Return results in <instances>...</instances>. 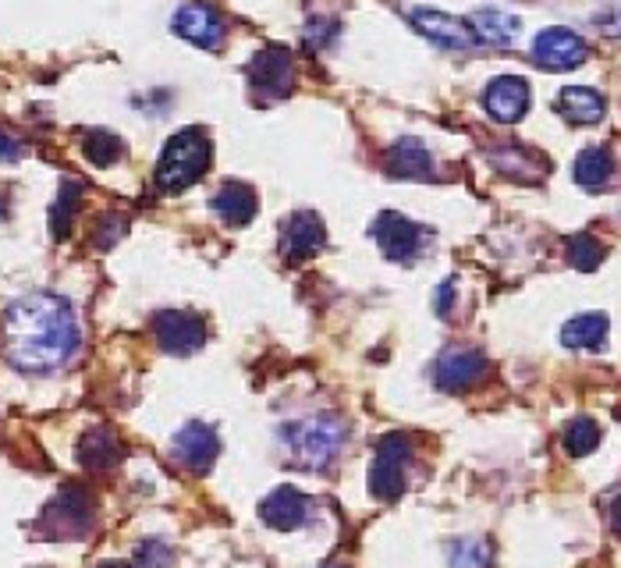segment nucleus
I'll use <instances>...</instances> for the list:
<instances>
[{
    "instance_id": "obj_1",
    "label": "nucleus",
    "mask_w": 621,
    "mask_h": 568,
    "mask_svg": "<svg viewBox=\"0 0 621 568\" xmlns=\"http://www.w3.org/2000/svg\"><path fill=\"white\" fill-rule=\"evenodd\" d=\"M83 345L72 302L58 292H33L4 313V356L22 373H53Z\"/></svg>"
},
{
    "instance_id": "obj_2",
    "label": "nucleus",
    "mask_w": 621,
    "mask_h": 568,
    "mask_svg": "<svg viewBox=\"0 0 621 568\" xmlns=\"http://www.w3.org/2000/svg\"><path fill=\"white\" fill-rule=\"evenodd\" d=\"M281 441L291 458L306 469H327L345 444V427L334 416H309L281 430Z\"/></svg>"
},
{
    "instance_id": "obj_3",
    "label": "nucleus",
    "mask_w": 621,
    "mask_h": 568,
    "mask_svg": "<svg viewBox=\"0 0 621 568\" xmlns=\"http://www.w3.org/2000/svg\"><path fill=\"white\" fill-rule=\"evenodd\" d=\"M210 168V139L199 128H185L171 135L164 153L157 160V185L164 193H182L192 182H199Z\"/></svg>"
},
{
    "instance_id": "obj_4",
    "label": "nucleus",
    "mask_w": 621,
    "mask_h": 568,
    "mask_svg": "<svg viewBox=\"0 0 621 568\" xmlns=\"http://www.w3.org/2000/svg\"><path fill=\"white\" fill-rule=\"evenodd\" d=\"M92 522H97L92 494L78 483H64L61 491L50 497L44 516H39L36 533L47 540H83V536H89Z\"/></svg>"
},
{
    "instance_id": "obj_5",
    "label": "nucleus",
    "mask_w": 621,
    "mask_h": 568,
    "mask_svg": "<svg viewBox=\"0 0 621 568\" xmlns=\"http://www.w3.org/2000/svg\"><path fill=\"white\" fill-rule=\"evenodd\" d=\"M412 462V441L405 434H387L376 444L370 466V494L376 502H395L405 491V472Z\"/></svg>"
},
{
    "instance_id": "obj_6",
    "label": "nucleus",
    "mask_w": 621,
    "mask_h": 568,
    "mask_svg": "<svg viewBox=\"0 0 621 568\" xmlns=\"http://www.w3.org/2000/svg\"><path fill=\"white\" fill-rule=\"evenodd\" d=\"M153 337L167 356H192L207 345V323L185 309H164L153 317Z\"/></svg>"
},
{
    "instance_id": "obj_7",
    "label": "nucleus",
    "mask_w": 621,
    "mask_h": 568,
    "mask_svg": "<svg viewBox=\"0 0 621 568\" xmlns=\"http://www.w3.org/2000/svg\"><path fill=\"white\" fill-rule=\"evenodd\" d=\"M373 238H376V246H381V252L387 256V260H395V263H409L423 249V227L412 224L409 218H401V213H390V210L376 218Z\"/></svg>"
},
{
    "instance_id": "obj_8",
    "label": "nucleus",
    "mask_w": 621,
    "mask_h": 568,
    "mask_svg": "<svg viewBox=\"0 0 621 568\" xmlns=\"http://www.w3.org/2000/svg\"><path fill=\"white\" fill-rule=\"evenodd\" d=\"M487 373V356L480 348H465V345H455L448 351H440L437 367H434V381L440 391H469L480 376Z\"/></svg>"
},
{
    "instance_id": "obj_9",
    "label": "nucleus",
    "mask_w": 621,
    "mask_h": 568,
    "mask_svg": "<svg viewBox=\"0 0 621 568\" xmlns=\"http://www.w3.org/2000/svg\"><path fill=\"white\" fill-rule=\"evenodd\" d=\"M586 44L583 36H575L572 29H544L533 39V58L547 72H569L586 61Z\"/></svg>"
},
{
    "instance_id": "obj_10",
    "label": "nucleus",
    "mask_w": 621,
    "mask_h": 568,
    "mask_svg": "<svg viewBox=\"0 0 621 568\" xmlns=\"http://www.w3.org/2000/svg\"><path fill=\"white\" fill-rule=\"evenodd\" d=\"M249 86L263 97H288L295 86V64L288 58V50H260L249 61Z\"/></svg>"
},
{
    "instance_id": "obj_11",
    "label": "nucleus",
    "mask_w": 621,
    "mask_h": 568,
    "mask_svg": "<svg viewBox=\"0 0 621 568\" xmlns=\"http://www.w3.org/2000/svg\"><path fill=\"white\" fill-rule=\"evenodd\" d=\"M218 455H221V437L207 423H185L178 430V437H174V458L192 472H207Z\"/></svg>"
},
{
    "instance_id": "obj_12",
    "label": "nucleus",
    "mask_w": 621,
    "mask_h": 568,
    "mask_svg": "<svg viewBox=\"0 0 621 568\" xmlns=\"http://www.w3.org/2000/svg\"><path fill=\"white\" fill-rule=\"evenodd\" d=\"M483 107H487V114L494 121L511 125V121H519L525 111H530V86H525V78H519V75L494 78L487 92H483Z\"/></svg>"
},
{
    "instance_id": "obj_13",
    "label": "nucleus",
    "mask_w": 621,
    "mask_h": 568,
    "mask_svg": "<svg viewBox=\"0 0 621 568\" xmlns=\"http://www.w3.org/2000/svg\"><path fill=\"white\" fill-rule=\"evenodd\" d=\"M260 519L270 526V530H299V526H306L309 519V502L302 491H295V486H277L274 494L263 497L260 505Z\"/></svg>"
},
{
    "instance_id": "obj_14",
    "label": "nucleus",
    "mask_w": 621,
    "mask_h": 568,
    "mask_svg": "<svg viewBox=\"0 0 621 568\" xmlns=\"http://www.w3.org/2000/svg\"><path fill=\"white\" fill-rule=\"evenodd\" d=\"M174 33L188 39V44L213 50V47H221V39H224V22L218 11L207 4H185L178 15H174Z\"/></svg>"
},
{
    "instance_id": "obj_15",
    "label": "nucleus",
    "mask_w": 621,
    "mask_h": 568,
    "mask_svg": "<svg viewBox=\"0 0 621 568\" xmlns=\"http://www.w3.org/2000/svg\"><path fill=\"white\" fill-rule=\"evenodd\" d=\"M412 25L426 39H434L437 47H448V50H469L472 44H476L472 29H465L458 18L444 15V11H434V8H415L412 11Z\"/></svg>"
},
{
    "instance_id": "obj_16",
    "label": "nucleus",
    "mask_w": 621,
    "mask_h": 568,
    "mask_svg": "<svg viewBox=\"0 0 621 568\" xmlns=\"http://www.w3.org/2000/svg\"><path fill=\"white\" fill-rule=\"evenodd\" d=\"M121 458H125V448H121V441L111 427H92L83 434V441H78V462L92 472L114 469Z\"/></svg>"
},
{
    "instance_id": "obj_17",
    "label": "nucleus",
    "mask_w": 621,
    "mask_h": 568,
    "mask_svg": "<svg viewBox=\"0 0 621 568\" xmlns=\"http://www.w3.org/2000/svg\"><path fill=\"white\" fill-rule=\"evenodd\" d=\"M323 221L316 213H295V218L285 224V256L288 260H309V256H316L323 249Z\"/></svg>"
},
{
    "instance_id": "obj_18",
    "label": "nucleus",
    "mask_w": 621,
    "mask_h": 568,
    "mask_svg": "<svg viewBox=\"0 0 621 568\" xmlns=\"http://www.w3.org/2000/svg\"><path fill=\"white\" fill-rule=\"evenodd\" d=\"M210 207L224 224L241 227V224H249L256 218V193L249 185H241V182H227V185L218 188V193H213Z\"/></svg>"
},
{
    "instance_id": "obj_19",
    "label": "nucleus",
    "mask_w": 621,
    "mask_h": 568,
    "mask_svg": "<svg viewBox=\"0 0 621 568\" xmlns=\"http://www.w3.org/2000/svg\"><path fill=\"white\" fill-rule=\"evenodd\" d=\"M387 171L395 178H430L434 174V160L420 139H398L387 153Z\"/></svg>"
},
{
    "instance_id": "obj_20",
    "label": "nucleus",
    "mask_w": 621,
    "mask_h": 568,
    "mask_svg": "<svg viewBox=\"0 0 621 568\" xmlns=\"http://www.w3.org/2000/svg\"><path fill=\"white\" fill-rule=\"evenodd\" d=\"M558 111L569 121H575V125H597L607 111V103L600 92L589 86H564L558 97Z\"/></svg>"
},
{
    "instance_id": "obj_21",
    "label": "nucleus",
    "mask_w": 621,
    "mask_h": 568,
    "mask_svg": "<svg viewBox=\"0 0 621 568\" xmlns=\"http://www.w3.org/2000/svg\"><path fill=\"white\" fill-rule=\"evenodd\" d=\"M607 317L604 313H579L561 328V345L575 351H597L607 342Z\"/></svg>"
},
{
    "instance_id": "obj_22",
    "label": "nucleus",
    "mask_w": 621,
    "mask_h": 568,
    "mask_svg": "<svg viewBox=\"0 0 621 568\" xmlns=\"http://www.w3.org/2000/svg\"><path fill=\"white\" fill-rule=\"evenodd\" d=\"M614 153L607 146H586L583 153L575 157V182L583 188H604L614 178Z\"/></svg>"
},
{
    "instance_id": "obj_23",
    "label": "nucleus",
    "mask_w": 621,
    "mask_h": 568,
    "mask_svg": "<svg viewBox=\"0 0 621 568\" xmlns=\"http://www.w3.org/2000/svg\"><path fill=\"white\" fill-rule=\"evenodd\" d=\"M472 36L490 47H511L519 36V18L505 15V11H476L472 15Z\"/></svg>"
},
{
    "instance_id": "obj_24",
    "label": "nucleus",
    "mask_w": 621,
    "mask_h": 568,
    "mask_svg": "<svg viewBox=\"0 0 621 568\" xmlns=\"http://www.w3.org/2000/svg\"><path fill=\"white\" fill-rule=\"evenodd\" d=\"M83 153L89 164L97 168H111L121 160V153H125V146H121L117 135L111 132H86V143H83Z\"/></svg>"
},
{
    "instance_id": "obj_25",
    "label": "nucleus",
    "mask_w": 621,
    "mask_h": 568,
    "mask_svg": "<svg viewBox=\"0 0 621 568\" xmlns=\"http://www.w3.org/2000/svg\"><path fill=\"white\" fill-rule=\"evenodd\" d=\"M597 444H600V427L593 423V419H586V416L572 419L569 430H564V452H569L572 458L589 455Z\"/></svg>"
},
{
    "instance_id": "obj_26",
    "label": "nucleus",
    "mask_w": 621,
    "mask_h": 568,
    "mask_svg": "<svg viewBox=\"0 0 621 568\" xmlns=\"http://www.w3.org/2000/svg\"><path fill=\"white\" fill-rule=\"evenodd\" d=\"M451 565L455 568H487L490 565V544L487 540L465 536L451 544Z\"/></svg>"
},
{
    "instance_id": "obj_27",
    "label": "nucleus",
    "mask_w": 621,
    "mask_h": 568,
    "mask_svg": "<svg viewBox=\"0 0 621 568\" xmlns=\"http://www.w3.org/2000/svg\"><path fill=\"white\" fill-rule=\"evenodd\" d=\"M78 193H83V188H78L75 182L61 185V196H58V202H53V210H50V227H53V235H58V238H64L67 227H72V213H75Z\"/></svg>"
},
{
    "instance_id": "obj_28",
    "label": "nucleus",
    "mask_w": 621,
    "mask_h": 568,
    "mask_svg": "<svg viewBox=\"0 0 621 568\" xmlns=\"http://www.w3.org/2000/svg\"><path fill=\"white\" fill-rule=\"evenodd\" d=\"M569 256H572V263H575L579 270H593V267H600L604 249H600V242H597V238L575 235V238L569 242Z\"/></svg>"
},
{
    "instance_id": "obj_29",
    "label": "nucleus",
    "mask_w": 621,
    "mask_h": 568,
    "mask_svg": "<svg viewBox=\"0 0 621 568\" xmlns=\"http://www.w3.org/2000/svg\"><path fill=\"white\" fill-rule=\"evenodd\" d=\"M174 551L164 540H142L139 551H135V568H171Z\"/></svg>"
},
{
    "instance_id": "obj_30",
    "label": "nucleus",
    "mask_w": 621,
    "mask_h": 568,
    "mask_svg": "<svg viewBox=\"0 0 621 568\" xmlns=\"http://www.w3.org/2000/svg\"><path fill=\"white\" fill-rule=\"evenodd\" d=\"M117 235H125V221H121V218H103L100 221V232H97V246L100 249L114 246Z\"/></svg>"
},
{
    "instance_id": "obj_31",
    "label": "nucleus",
    "mask_w": 621,
    "mask_h": 568,
    "mask_svg": "<svg viewBox=\"0 0 621 568\" xmlns=\"http://www.w3.org/2000/svg\"><path fill=\"white\" fill-rule=\"evenodd\" d=\"M25 150H22V143L11 135L8 128H0V164H11V160H18Z\"/></svg>"
},
{
    "instance_id": "obj_32",
    "label": "nucleus",
    "mask_w": 621,
    "mask_h": 568,
    "mask_svg": "<svg viewBox=\"0 0 621 568\" xmlns=\"http://www.w3.org/2000/svg\"><path fill=\"white\" fill-rule=\"evenodd\" d=\"M451 292H455V284H451V281H444V284H440V295H437V313H440V317L448 313V306H451Z\"/></svg>"
},
{
    "instance_id": "obj_33",
    "label": "nucleus",
    "mask_w": 621,
    "mask_h": 568,
    "mask_svg": "<svg viewBox=\"0 0 621 568\" xmlns=\"http://www.w3.org/2000/svg\"><path fill=\"white\" fill-rule=\"evenodd\" d=\"M611 522H614V533L621 536V497L611 505Z\"/></svg>"
},
{
    "instance_id": "obj_34",
    "label": "nucleus",
    "mask_w": 621,
    "mask_h": 568,
    "mask_svg": "<svg viewBox=\"0 0 621 568\" xmlns=\"http://www.w3.org/2000/svg\"><path fill=\"white\" fill-rule=\"evenodd\" d=\"M103 568H125V565H103Z\"/></svg>"
}]
</instances>
